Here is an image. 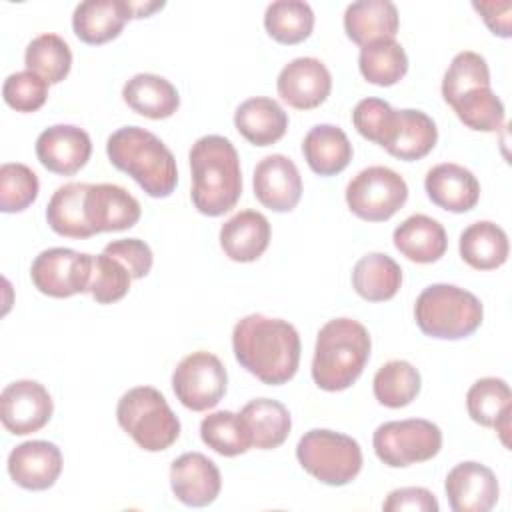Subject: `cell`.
Instances as JSON below:
<instances>
[{"mask_svg":"<svg viewBox=\"0 0 512 512\" xmlns=\"http://www.w3.org/2000/svg\"><path fill=\"white\" fill-rule=\"evenodd\" d=\"M132 18L128 0H86L74 8L72 28L82 42L98 46L114 40Z\"/></svg>","mask_w":512,"mask_h":512,"instance_id":"cell-21","label":"cell"},{"mask_svg":"<svg viewBox=\"0 0 512 512\" xmlns=\"http://www.w3.org/2000/svg\"><path fill=\"white\" fill-rule=\"evenodd\" d=\"M164 2H130V10L134 18H146L156 10H162Z\"/></svg>","mask_w":512,"mask_h":512,"instance_id":"cell-48","label":"cell"},{"mask_svg":"<svg viewBox=\"0 0 512 512\" xmlns=\"http://www.w3.org/2000/svg\"><path fill=\"white\" fill-rule=\"evenodd\" d=\"M458 120L476 132H496L504 124V104L490 86L466 90L450 104Z\"/></svg>","mask_w":512,"mask_h":512,"instance_id":"cell-38","label":"cell"},{"mask_svg":"<svg viewBox=\"0 0 512 512\" xmlns=\"http://www.w3.org/2000/svg\"><path fill=\"white\" fill-rule=\"evenodd\" d=\"M358 68L370 84L392 86L406 76L408 56L394 38L378 40L360 48Z\"/></svg>","mask_w":512,"mask_h":512,"instance_id":"cell-34","label":"cell"},{"mask_svg":"<svg viewBox=\"0 0 512 512\" xmlns=\"http://www.w3.org/2000/svg\"><path fill=\"white\" fill-rule=\"evenodd\" d=\"M234 126L250 144L270 146L286 134L288 114L276 100L256 96L236 108Z\"/></svg>","mask_w":512,"mask_h":512,"instance_id":"cell-27","label":"cell"},{"mask_svg":"<svg viewBox=\"0 0 512 512\" xmlns=\"http://www.w3.org/2000/svg\"><path fill=\"white\" fill-rule=\"evenodd\" d=\"M228 374L220 358L198 350L184 356L172 374V390L180 404L192 412L214 408L226 394Z\"/></svg>","mask_w":512,"mask_h":512,"instance_id":"cell-10","label":"cell"},{"mask_svg":"<svg viewBox=\"0 0 512 512\" xmlns=\"http://www.w3.org/2000/svg\"><path fill=\"white\" fill-rule=\"evenodd\" d=\"M372 446L380 462L390 468H404L432 460L442 448V432L424 418L390 420L374 430Z\"/></svg>","mask_w":512,"mask_h":512,"instance_id":"cell-8","label":"cell"},{"mask_svg":"<svg viewBox=\"0 0 512 512\" xmlns=\"http://www.w3.org/2000/svg\"><path fill=\"white\" fill-rule=\"evenodd\" d=\"M392 240L396 250L416 264L436 262L448 248L444 226L426 214L408 216L396 226Z\"/></svg>","mask_w":512,"mask_h":512,"instance_id":"cell-25","label":"cell"},{"mask_svg":"<svg viewBox=\"0 0 512 512\" xmlns=\"http://www.w3.org/2000/svg\"><path fill=\"white\" fill-rule=\"evenodd\" d=\"M352 124L362 138L386 148L396 128V110L386 100L364 98L352 110Z\"/></svg>","mask_w":512,"mask_h":512,"instance_id":"cell-43","label":"cell"},{"mask_svg":"<svg viewBox=\"0 0 512 512\" xmlns=\"http://www.w3.org/2000/svg\"><path fill=\"white\" fill-rule=\"evenodd\" d=\"M252 448L272 450L284 444L290 434L292 418L288 408L272 398L250 400L240 412Z\"/></svg>","mask_w":512,"mask_h":512,"instance_id":"cell-26","label":"cell"},{"mask_svg":"<svg viewBox=\"0 0 512 512\" xmlns=\"http://www.w3.org/2000/svg\"><path fill=\"white\" fill-rule=\"evenodd\" d=\"M2 96L16 112H36L48 98V82L30 70H20L4 80Z\"/></svg>","mask_w":512,"mask_h":512,"instance_id":"cell-44","label":"cell"},{"mask_svg":"<svg viewBox=\"0 0 512 512\" xmlns=\"http://www.w3.org/2000/svg\"><path fill=\"white\" fill-rule=\"evenodd\" d=\"M408 200L406 180L388 166H368L346 186L350 212L366 222L392 218Z\"/></svg>","mask_w":512,"mask_h":512,"instance_id":"cell-9","label":"cell"},{"mask_svg":"<svg viewBox=\"0 0 512 512\" xmlns=\"http://www.w3.org/2000/svg\"><path fill=\"white\" fill-rule=\"evenodd\" d=\"M92 154V140L86 130L74 124H54L36 138L40 164L60 176H72L86 166Z\"/></svg>","mask_w":512,"mask_h":512,"instance_id":"cell-15","label":"cell"},{"mask_svg":"<svg viewBox=\"0 0 512 512\" xmlns=\"http://www.w3.org/2000/svg\"><path fill=\"white\" fill-rule=\"evenodd\" d=\"M122 98L136 114L150 120L170 118L180 106L176 86L164 76L150 72L132 76L122 88Z\"/></svg>","mask_w":512,"mask_h":512,"instance_id":"cell-28","label":"cell"},{"mask_svg":"<svg viewBox=\"0 0 512 512\" xmlns=\"http://www.w3.org/2000/svg\"><path fill=\"white\" fill-rule=\"evenodd\" d=\"M296 458L308 474L328 486H344L362 470L360 444L348 434L326 428L308 430L298 440Z\"/></svg>","mask_w":512,"mask_h":512,"instance_id":"cell-7","label":"cell"},{"mask_svg":"<svg viewBox=\"0 0 512 512\" xmlns=\"http://www.w3.org/2000/svg\"><path fill=\"white\" fill-rule=\"evenodd\" d=\"M140 202L118 184H90L86 194V218L94 234L120 232L140 220Z\"/></svg>","mask_w":512,"mask_h":512,"instance_id":"cell-19","label":"cell"},{"mask_svg":"<svg viewBox=\"0 0 512 512\" xmlns=\"http://www.w3.org/2000/svg\"><path fill=\"white\" fill-rule=\"evenodd\" d=\"M62 472V452L54 442L28 440L8 454V474L24 490H48Z\"/></svg>","mask_w":512,"mask_h":512,"instance_id":"cell-18","label":"cell"},{"mask_svg":"<svg viewBox=\"0 0 512 512\" xmlns=\"http://www.w3.org/2000/svg\"><path fill=\"white\" fill-rule=\"evenodd\" d=\"M402 286L400 264L382 252L362 256L352 270V288L368 302H384L396 296Z\"/></svg>","mask_w":512,"mask_h":512,"instance_id":"cell-33","label":"cell"},{"mask_svg":"<svg viewBox=\"0 0 512 512\" xmlns=\"http://www.w3.org/2000/svg\"><path fill=\"white\" fill-rule=\"evenodd\" d=\"M90 184L86 182H68L50 196L46 206L48 226L66 238H90L94 236L88 218H86V194Z\"/></svg>","mask_w":512,"mask_h":512,"instance_id":"cell-30","label":"cell"},{"mask_svg":"<svg viewBox=\"0 0 512 512\" xmlns=\"http://www.w3.org/2000/svg\"><path fill=\"white\" fill-rule=\"evenodd\" d=\"M104 252L110 254L112 258L120 260L126 266V270L130 272L132 280L144 278L150 272L152 262H154L150 246L140 238L112 240L104 246Z\"/></svg>","mask_w":512,"mask_h":512,"instance_id":"cell-45","label":"cell"},{"mask_svg":"<svg viewBox=\"0 0 512 512\" xmlns=\"http://www.w3.org/2000/svg\"><path fill=\"white\" fill-rule=\"evenodd\" d=\"M120 428L146 452L170 448L180 436V420L164 394L152 386H136L122 394L116 406Z\"/></svg>","mask_w":512,"mask_h":512,"instance_id":"cell-6","label":"cell"},{"mask_svg":"<svg viewBox=\"0 0 512 512\" xmlns=\"http://www.w3.org/2000/svg\"><path fill=\"white\" fill-rule=\"evenodd\" d=\"M264 28L280 44H298L312 34L314 12L302 0H276L264 12Z\"/></svg>","mask_w":512,"mask_h":512,"instance_id":"cell-36","label":"cell"},{"mask_svg":"<svg viewBox=\"0 0 512 512\" xmlns=\"http://www.w3.org/2000/svg\"><path fill=\"white\" fill-rule=\"evenodd\" d=\"M400 16L390 0H360L352 2L344 12L346 36L358 44L368 46L378 40L396 36Z\"/></svg>","mask_w":512,"mask_h":512,"instance_id":"cell-24","label":"cell"},{"mask_svg":"<svg viewBox=\"0 0 512 512\" xmlns=\"http://www.w3.org/2000/svg\"><path fill=\"white\" fill-rule=\"evenodd\" d=\"M270 222L262 212L240 210L220 228V248L234 262L258 260L270 244Z\"/></svg>","mask_w":512,"mask_h":512,"instance_id":"cell-22","label":"cell"},{"mask_svg":"<svg viewBox=\"0 0 512 512\" xmlns=\"http://www.w3.org/2000/svg\"><path fill=\"white\" fill-rule=\"evenodd\" d=\"M466 408L470 418L486 428H496L504 446H508L512 392L506 380L486 376L476 380L466 394Z\"/></svg>","mask_w":512,"mask_h":512,"instance_id":"cell-23","label":"cell"},{"mask_svg":"<svg viewBox=\"0 0 512 512\" xmlns=\"http://www.w3.org/2000/svg\"><path fill=\"white\" fill-rule=\"evenodd\" d=\"M170 488L186 506L212 504L222 488V476L214 460L200 452H186L170 466Z\"/></svg>","mask_w":512,"mask_h":512,"instance_id":"cell-17","label":"cell"},{"mask_svg":"<svg viewBox=\"0 0 512 512\" xmlns=\"http://www.w3.org/2000/svg\"><path fill=\"white\" fill-rule=\"evenodd\" d=\"M418 328L440 340H460L474 334L484 318L482 302L454 284H430L414 304Z\"/></svg>","mask_w":512,"mask_h":512,"instance_id":"cell-5","label":"cell"},{"mask_svg":"<svg viewBox=\"0 0 512 512\" xmlns=\"http://www.w3.org/2000/svg\"><path fill=\"white\" fill-rule=\"evenodd\" d=\"M278 96L296 110L320 106L332 90V76L326 64L312 56L290 60L276 80Z\"/></svg>","mask_w":512,"mask_h":512,"instance_id":"cell-13","label":"cell"},{"mask_svg":"<svg viewBox=\"0 0 512 512\" xmlns=\"http://www.w3.org/2000/svg\"><path fill=\"white\" fill-rule=\"evenodd\" d=\"M474 10L480 12L484 24L492 30V34L502 36V38H510V30H512V2L504 0V2H472Z\"/></svg>","mask_w":512,"mask_h":512,"instance_id":"cell-47","label":"cell"},{"mask_svg":"<svg viewBox=\"0 0 512 512\" xmlns=\"http://www.w3.org/2000/svg\"><path fill=\"white\" fill-rule=\"evenodd\" d=\"M192 204L204 216H222L242 194V170L234 144L218 134L198 138L188 154Z\"/></svg>","mask_w":512,"mask_h":512,"instance_id":"cell-2","label":"cell"},{"mask_svg":"<svg viewBox=\"0 0 512 512\" xmlns=\"http://www.w3.org/2000/svg\"><path fill=\"white\" fill-rule=\"evenodd\" d=\"M232 350L244 370L268 386H280L294 378L302 346L290 322L248 314L232 330Z\"/></svg>","mask_w":512,"mask_h":512,"instance_id":"cell-1","label":"cell"},{"mask_svg":"<svg viewBox=\"0 0 512 512\" xmlns=\"http://www.w3.org/2000/svg\"><path fill=\"white\" fill-rule=\"evenodd\" d=\"M302 154L312 172L320 176H336L350 164L352 144L342 128L334 124H318L304 136Z\"/></svg>","mask_w":512,"mask_h":512,"instance_id":"cell-29","label":"cell"},{"mask_svg":"<svg viewBox=\"0 0 512 512\" xmlns=\"http://www.w3.org/2000/svg\"><path fill=\"white\" fill-rule=\"evenodd\" d=\"M438 140V128L434 120L414 108L396 110V128L386 152L398 160H420L432 152Z\"/></svg>","mask_w":512,"mask_h":512,"instance_id":"cell-32","label":"cell"},{"mask_svg":"<svg viewBox=\"0 0 512 512\" xmlns=\"http://www.w3.org/2000/svg\"><path fill=\"white\" fill-rule=\"evenodd\" d=\"M428 198L442 210L468 212L478 204L480 182L464 166L454 162H442L428 170L424 178Z\"/></svg>","mask_w":512,"mask_h":512,"instance_id":"cell-20","label":"cell"},{"mask_svg":"<svg viewBox=\"0 0 512 512\" xmlns=\"http://www.w3.org/2000/svg\"><path fill=\"white\" fill-rule=\"evenodd\" d=\"M130 282L132 276L120 260L106 252L94 256L88 292L98 304H112L122 300L130 290Z\"/></svg>","mask_w":512,"mask_h":512,"instance_id":"cell-42","label":"cell"},{"mask_svg":"<svg viewBox=\"0 0 512 512\" xmlns=\"http://www.w3.org/2000/svg\"><path fill=\"white\" fill-rule=\"evenodd\" d=\"M92 260V254L72 248L42 250L30 266L32 284L38 292L52 298H70L78 292H88Z\"/></svg>","mask_w":512,"mask_h":512,"instance_id":"cell-11","label":"cell"},{"mask_svg":"<svg viewBox=\"0 0 512 512\" xmlns=\"http://www.w3.org/2000/svg\"><path fill=\"white\" fill-rule=\"evenodd\" d=\"M490 86V70L486 58L478 52L464 50L458 52L442 80V98L446 104H452L460 94L472 88Z\"/></svg>","mask_w":512,"mask_h":512,"instance_id":"cell-40","label":"cell"},{"mask_svg":"<svg viewBox=\"0 0 512 512\" xmlns=\"http://www.w3.org/2000/svg\"><path fill=\"white\" fill-rule=\"evenodd\" d=\"M24 64L26 70L42 76L48 84H58L72 68V52L62 36L46 32L30 40L24 52Z\"/></svg>","mask_w":512,"mask_h":512,"instance_id":"cell-37","label":"cell"},{"mask_svg":"<svg viewBox=\"0 0 512 512\" xmlns=\"http://www.w3.org/2000/svg\"><path fill=\"white\" fill-rule=\"evenodd\" d=\"M112 166L132 176L152 198H166L178 184V168L170 148L150 130L122 126L106 140Z\"/></svg>","mask_w":512,"mask_h":512,"instance_id":"cell-3","label":"cell"},{"mask_svg":"<svg viewBox=\"0 0 512 512\" xmlns=\"http://www.w3.org/2000/svg\"><path fill=\"white\" fill-rule=\"evenodd\" d=\"M200 438L220 456H238L252 448L240 414L230 410H218L204 416L200 422Z\"/></svg>","mask_w":512,"mask_h":512,"instance_id":"cell-39","label":"cell"},{"mask_svg":"<svg viewBox=\"0 0 512 512\" xmlns=\"http://www.w3.org/2000/svg\"><path fill=\"white\" fill-rule=\"evenodd\" d=\"M40 192L38 176L32 168L20 162L0 166V210L6 214L26 210Z\"/></svg>","mask_w":512,"mask_h":512,"instance_id":"cell-41","label":"cell"},{"mask_svg":"<svg viewBox=\"0 0 512 512\" xmlns=\"http://www.w3.org/2000/svg\"><path fill=\"white\" fill-rule=\"evenodd\" d=\"M458 248L462 260L474 270L500 268L510 254L506 232L490 220H478L464 228Z\"/></svg>","mask_w":512,"mask_h":512,"instance_id":"cell-31","label":"cell"},{"mask_svg":"<svg viewBox=\"0 0 512 512\" xmlns=\"http://www.w3.org/2000/svg\"><path fill=\"white\" fill-rule=\"evenodd\" d=\"M372 340L364 324L352 318L328 320L316 336L312 380L326 392L350 388L370 358Z\"/></svg>","mask_w":512,"mask_h":512,"instance_id":"cell-4","label":"cell"},{"mask_svg":"<svg viewBox=\"0 0 512 512\" xmlns=\"http://www.w3.org/2000/svg\"><path fill=\"white\" fill-rule=\"evenodd\" d=\"M256 200L272 212H290L302 196V176L284 154L264 156L252 176Z\"/></svg>","mask_w":512,"mask_h":512,"instance_id":"cell-14","label":"cell"},{"mask_svg":"<svg viewBox=\"0 0 512 512\" xmlns=\"http://www.w3.org/2000/svg\"><path fill=\"white\" fill-rule=\"evenodd\" d=\"M444 492L454 512H488L498 502L500 486L488 466L470 460L448 472Z\"/></svg>","mask_w":512,"mask_h":512,"instance_id":"cell-16","label":"cell"},{"mask_svg":"<svg viewBox=\"0 0 512 512\" xmlns=\"http://www.w3.org/2000/svg\"><path fill=\"white\" fill-rule=\"evenodd\" d=\"M420 372L406 360H390L372 380L374 398L386 408H404L420 394Z\"/></svg>","mask_w":512,"mask_h":512,"instance_id":"cell-35","label":"cell"},{"mask_svg":"<svg viewBox=\"0 0 512 512\" xmlns=\"http://www.w3.org/2000/svg\"><path fill=\"white\" fill-rule=\"evenodd\" d=\"M382 508L384 512H438L440 506L430 490L420 486H406L392 490L384 500Z\"/></svg>","mask_w":512,"mask_h":512,"instance_id":"cell-46","label":"cell"},{"mask_svg":"<svg viewBox=\"0 0 512 512\" xmlns=\"http://www.w3.org/2000/svg\"><path fill=\"white\" fill-rule=\"evenodd\" d=\"M54 412L50 392L36 380L10 382L0 394V418L14 436L38 432Z\"/></svg>","mask_w":512,"mask_h":512,"instance_id":"cell-12","label":"cell"}]
</instances>
